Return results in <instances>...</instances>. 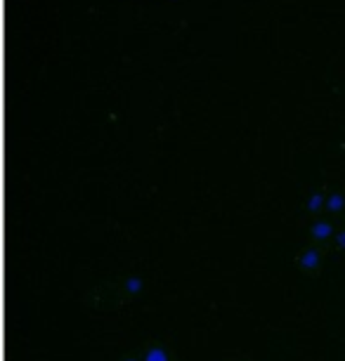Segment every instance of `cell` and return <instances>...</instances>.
I'll use <instances>...</instances> for the list:
<instances>
[]
</instances>
